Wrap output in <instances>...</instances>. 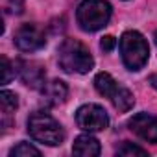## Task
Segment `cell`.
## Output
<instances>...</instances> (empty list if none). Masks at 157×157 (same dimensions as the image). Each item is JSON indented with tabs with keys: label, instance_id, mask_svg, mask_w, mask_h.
<instances>
[{
	"label": "cell",
	"instance_id": "obj_1",
	"mask_svg": "<svg viewBox=\"0 0 157 157\" xmlns=\"http://www.w3.org/2000/svg\"><path fill=\"white\" fill-rule=\"evenodd\" d=\"M57 61L59 67L68 74H87L94 67V59L89 48L76 39H65L59 44Z\"/></svg>",
	"mask_w": 157,
	"mask_h": 157
},
{
	"label": "cell",
	"instance_id": "obj_2",
	"mask_svg": "<svg viewBox=\"0 0 157 157\" xmlns=\"http://www.w3.org/2000/svg\"><path fill=\"white\" fill-rule=\"evenodd\" d=\"M28 133L33 140L46 146H59L65 140L61 124L46 111H35L28 118Z\"/></svg>",
	"mask_w": 157,
	"mask_h": 157
},
{
	"label": "cell",
	"instance_id": "obj_3",
	"mask_svg": "<svg viewBox=\"0 0 157 157\" xmlns=\"http://www.w3.org/2000/svg\"><path fill=\"white\" fill-rule=\"evenodd\" d=\"M120 56H122V63L126 65L128 70L137 72V70L144 68L148 63V57H150V48H148L144 35L135 30L124 32L120 37Z\"/></svg>",
	"mask_w": 157,
	"mask_h": 157
},
{
	"label": "cell",
	"instance_id": "obj_4",
	"mask_svg": "<svg viewBox=\"0 0 157 157\" xmlns=\"http://www.w3.org/2000/svg\"><path fill=\"white\" fill-rule=\"evenodd\" d=\"M111 19V4L107 0H83L76 10V21L83 32H98Z\"/></svg>",
	"mask_w": 157,
	"mask_h": 157
},
{
	"label": "cell",
	"instance_id": "obj_5",
	"mask_svg": "<svg viewBox=\"0 0 157 157\" xmlns=\"http://www.w3.org/2000/svg\"><path fill=\"white\" fill-rule=\"evenodd\" d=\"M76 124L83 131H104L109 126V117L105 109L98 104H85L76 111Z\"/></svg>",
	"mask_w": 157,
	"mask_h": 157
},
{
	"label": "cell",
	"instance_id": "obj_6",
	"mask_svg": "<svg viewBox=\"0 0 157 157\" xmlns=\"http://www.w3.org/2000/svg\"><path fill=\"white\" fill-rule=\"evenodd\" d=\"M46 44V35L44 30L37 24H22L17 32H15V46L21 52H37Z\"/></svg>",
	"mask_w": 157,
	"mask_h": 157
},
{
	"label": "cell",
	"instance_id": "obj_7",
	"mask_svg": "<svg viewBox=\"0 0 157 157\" xmlns=\"http://www.w3.org/2000/svg\"><path fill=\"white\" fill-rule=\"evenodd\" d=\"M129 129L142 140L157 144V117L150 113H137L129 118Z\"/></svg>",
	"mask_w": 157,
	"mask_h": 157
},
{
	"label": "cell",
	"instance_id": "obj_8",
	"mask_svg": "<svg viewBox=\"0 0 157 157\" xmlns=\"http://www.w3.org/2000/svg\"><path fill=\"white\" fill-rule=\"evenodd\" d=\"M17 74L30 89H43V85L46 83L44 68L35 61H17Z\"/></svg>",
	"mask_w": 157,
	"mask_h": 157
},
{
	"label": "cell",
	"instance_id": "obj_9",
	"mask_svg": "<svg viewBox=\"0 0 157 157\" xmlns=\"http://www.w3.org/2000/svg\"><path fill=\"white\" fill-rule=\"evenodd\" d=\"M41 94H43L44 104H48V105L54 107V105H59V104H63V102L67 100V96H68V87H67V83L61 82V80H52V82H46V83L43 85Z\"/></svg>",
	"mask_w": 157,
	"mask_h": 157
},
{
	"label": "cell",
	"instance_id": "obj_10",
	"mask_svg": "<svg viewBox=\"0 0 157 157\" xmlns=\"http://www.w3.org/2000/svg\"><path fill=\"white\" fill-rule=\"evenodd\" d=\"M72 153L80 157H96L100 153V142L93 135H80L72 144Z\"/></svg>",
	"mask_w": 157,
	"mask_h": 157
},
{
	"label": "cell",
	"instance_id": "obj_11",
	"mask_svg": "<svg viewBox=\"0 0 157 157\" xmlns=\"http://www.w3.org/2000/svg\"><path fill=\"white\" fill-rule=\"evenodd\" d=\"M94 87H96V91L102 96H105L109 100H113L120 93V89H122V85L115 80L111 74H107V72H98L96 74V78H94Z\"/></svg>",
	"mask_w": 157,
	"mask_h": 157
},
{
	"label": "cell",
	"instance_id": "obj_12",
	"mask_svg": "<svg viewBox=\"0 0 157 157\" xmlns=\"http://www.w3.org/2000/svg\"><path fill=\"white\" fill-rule=\"evenodd\" d=\"M19 107V98L11 91H2L0 93V111H2V128L6 129L11 124V117Z\"/></svg>",
	"mask_w": 157,
	"mask_h": 157
},
{
	"label": "cell",
	"instance_id": "obj_13",
	"mask_svg": "<svg viewBox=\"0 0 157 157\" xmlns=\"http://www.w3.org/2000/svg\"><path fill=\"white\" fill-rule=\"evenodd\" d=\"M10 157H41V151L30 142H19L10 150Z\"/></svg>",
	"mask_w": 157,
	"mask_h": 157
},
{
	"label": "cell",
	"instance_id": "obj_14",
	"mask_svg": "<svg viewBox=\"0 0 157 157\" xmlns=\"http://www.w3.org/2000/svg\"><path fill=\"white\" fill-rule=\"evenodd\" d=\"M0 70H2V85H8L13 78H15V74H17V68L11 65V61L6 57V56H2L0 57Z\"/></svg>",
	"mask_w": 157,
	"mask_h": 157
},
{
	"label": "cell",
	"instance_id": "obj_15",
	"mask_svg": "<svg viewBox=\"0 0 157 157\" xmlns=\"http://www.w3.org/2000/svg\"><path fill=\"white\" fill-rule=\"evenodd\" d=\"M117 155H124V157L140 155V157H144V155H148V151H146L144 148L137 146V144H131V142H124V144H120V146L117 148Z\"/></svg>",
	"mask_w": 157,
	"mask_h": 157
},
{
	"label": "cell",
	"instance_id": "obj_16",
	"mask_svg": "<svg viewBox=\"0 0 157 157\" xmlns=\"http://www.w3.org/2000/svg\"><path fill=\"white\" fill-rule=\"evenodd\" d=\"M115 46H117V39H115L113 35H105V37L100 41V48H102L104 52H111Z\"/></svg>",
	"mask_w": 157,
	"mask_h": 157
},
{
	"label": "cell",
	"instance_id": "obj_17",
	"mask_svg": "<svg viewBox=\"0 0 157 157\" xmlns=\"http://www.w3.org/2000/svg\"><path fill=\"white\" fill-rule=\"evenodd\" d=\"M8 10L11 11V13H22L24 11V2H22V0H10V2H8Z\"/></svg>",
	"mask_w": 157,
	"mask_h": 157
},
{
	"label": "cell",
	"instance_id": "obj_18",
	"mask_svg": "<svg viewBox=\"0 0 157 157\" xmlns=\"http://www.w3.org/2000/svg\"><path fill=\"white\" fill-rule=\"evenodd\" d=\"M148 82H150V85L157 91V74H151V76L148 78Z\"/></svg>",
	"mask_w": 157,
	"mask_h": 157
},
{
	"label": "cell",
	"instance_id": "obj_19",
	"mask_svg": "<svg viewBox=\"0 0 157 157\" xmlns=\"http://www.w3.org/2000/svg\"><path fill=\"white\" fill-rule=\"evenodd\" d=\"M155 44H157V32H155Z\"/></svg>",
	"mask_w": 157,
	"mask_h": 157
}]
</instances>
